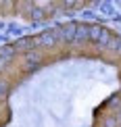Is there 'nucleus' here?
Here are the masks:
<instances>
[{"instance_id": "nucleus-1", "label": "nucleus", "mask_w": 121, "mask_h": 127, "mask_svg": "<svg viewBox=\"0 0 121 127\" xmlns=\"http://www.w3.org/2000/svg\"><path fill=\"white\" fill-rule=\"evenodd\" d=\"M8 56H10V48H2V50H0V59H2L4 63H6Z\"/></svg>"}, {"instance_id": "nucleus-2", "label": "nucleus", "mask_w": 121, "mask_h": 127, "mask_svg": "<svg viewBox=\"0 0 121 127\" xmlns=\"http://www.w3.org/2000/svg\"><path fill=\"white\" fill-rule=\"evenodd\" d=\"M4 86H6V83H0V96H4V92H6V88H4Z\"/></svg>"}, {"instance_id": "nucleus-3", "label": "nucleus", "mask_w": 121, "mask_h": 127, "mask_svg": "<svg viewBox=\"0 0 121 127\" xmlns=\"http://www.w3.org/2000/svg\"><path fill=\"white\" fill-rule=\"evenodd\" d=\"M25 46H29V42H27V40H23V42H19V48H25Z\"/></svg>"}, {"instance_id": "nucleus-4", "label": "nucleus", "mask_w": 121, "mask_h": 127, "mask_svg": "<svg viewBox=\"0 0 121 127\" xmlns=\"http://www.w3.org/2000/svg\"><path fill=\"white\" fill-rule=\"evenodd\" d=\"M2 67H4V61H2V59H0V69H2Z\"/></svg>"}]
</instances>
